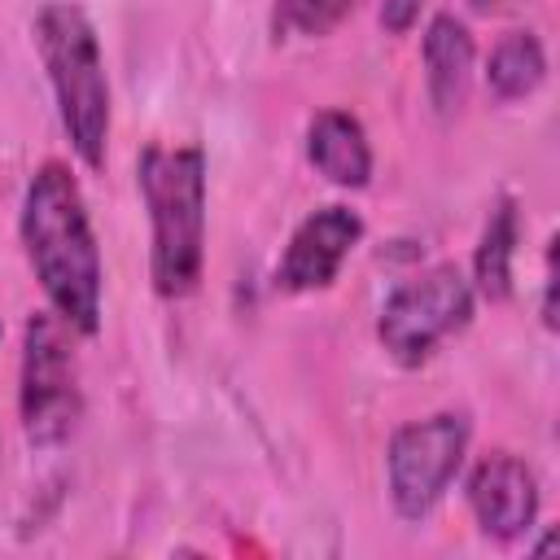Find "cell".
<instances>
[{
    "label": "cell",
    "instance_id": "obj_12",
    "mask_svg": "<svg viewBox=\"0 0 560 560\" xmlns=\"http://www.w3.org/2000/svg\"><path fill=\"white\" fill-rule=\"evenodd\" d=\"M547 79V52L534 31H508L486 61V88L499 101H521Z\"/></svg>",
    "mask_w": 560,
    "mask_h": 560
},
{
    "label": "cell",
    "instance_id": "obj_15",
    "mask_svg": "<svg viewBox=\"0 0 560 560\" xmlns=\"http://www.w3.org/2000/svg\"><path fill=\"white\" fill-rule=\"evenodd\" d=\"M542 324L556 328V241L547 249V271H542Z\"/></svg>",
    "mask_w": 560,
    "mask_h": 560
},
{
    "label": "cell",
    "instance_id": "obj_7",
    "mask_svg": "<svg viewBox=\"0 0 560 560\" xmlns=\"http://www.w3.org/2000/svg\"><path fill=\"white\" fill-rule=\"evenodd\" d=\"M468 508L486 538L516 542L538 521V477L512 451H490L468 472Z\"/></svg>",
    "mask_w": 560,
    "mask_h": 560
},
{
    "label": "cell",
    "instance_id": "obj_5",
    "mask_svg": "<svg viewBox=\"0 0 560 560\" xmlns=\"http://www.w3.org/2000/svg\"><path fill=\"white\" fill-rule=\"evenodd\" d=\"M468 319H472V280L455 262H438L402 280L385 298L376 315V337L398 368H420Z\"/></svg>",
    "mask_w": 560,
    "mask_h": 560
},
{
    "label": "cell",
    "instance_id": "obj_1",
    "mask_svg": "<svg viewBox=\"0 0 560 560\" xmlns=\"http://www.w3.org/2000/svg\"><path fill=\"white\" fill-rule=\"evenodd\" d=\"M22 249L26 262L48 298V306L83 337H96L101 328V249L88 219V201L70 166L44 162L22 197Z\"/></svg>",
    "mask_w": 560,
    "mask_h": 560
},
{
    "label": "cell",
    "instance_id": "obj_2",
    "mask_svg": "<svg viewBox=\"0 0 560 560\" xmlns=\"http://www.w3.org/2000/svg\"><path fill=\"white\" fill-rule=\"evenodd\" d=\"M136 184L149 210V276L158 298H188L206 267V153L197 144H144Z\"/></svg>",
    "mask_w": 560,
    "mask_h": 560
},
{
    "label": "cell",
    "instance_id": "obj_10",
    "mask_svg": "<svg viewBox=\"0 0 560 560\" xmlns=\"http://www.w3.org/2000/svg\"><path fill=\"white\" fill-rule=\"evenodd\" d=\"M311 166L337 188H363L372 179V144L350 109H319L306 127Z\"/></svg>",
    "mask_w": 560,
    "mask_h": 560
},
{
    "label": "cell",
    "instance_id": "obj_3",
    "mask_svg": "<svg viewBox=\"0 0 560 560\" xmlns=\"http://www.w3.org/2000/svg\"><path fill=\"white\" fill-rule=\"evenodd\" d=\"M31 35H35L39 61L48 70L70 149L79 153V162L88 171H101L105 149H109V79H105L96 26L88 22V13L79 4L48 0L35 13Z\"/></svg>",
    "mask_w": 560,
    "mask_h": 560
},
{
    "label": "cell",
    "instance_id": "obj_13",
    "mask_svg": "<svg viewBox=\"0 0 560 560\" xmlns=\"http://www.w3.org/2000/svg\"><path fill=\"white\" fill-rule=\"evenodd\" d=\"M359 0H280L276 4V35H306L319 39L332 26H341Z\"/></svg>",
    "mask_w": 560,
    "mask_h": 560
},
{
    "label": "cell",
    "instance_id": "obj_6",
    "mask_svg": "<svg viewBox=\"0 0 560 560\" xmlns=\"http://www.w3.org/2000/svg\"><path fill=\"white\" fill-rule=\"evenodd\" d=\"M468 438L472 424L464 411H438L394 429L385 451V472H389V503L402 521H424L442 503L468 455Z\"/></svg>",
    "mask_w": 560,
    "mask_h": 560
},
{
    "label": "cell",
    "instance_id": "obj_8",
    "mask_svg": "<svg viewBox=\"0 0 560 560\" xmlns=\"http://www.w3.org/2000/svg\"><path fill=\"white\" fill-rule=\"evenodd\" d=\"M359 236H363V219L350 206H319L293 228L276 267V284L289 293L328 289L341 262L350 258V249L359 245Z\"/></svg>",
    "mask_w": 560,
    "mask_h": 560
},
{
    "label": "cell",
    "instance_id": "obj_14",
    "mask_svg": "<svg viewBox=\"0 0 560 560\" xmlns=\"http://www.w3.org/2000/svg\"><path fill=\"white\" fill-rule=\"evenodd\" d=\"M420 9H424V0H381V26L389 35H407L416 26Z\"/></svg>",
    "mask_w": 560,
    "mask_h": 560
},
{
    "label": "cell",
    "instance_id": "obj_11",
    "mask_svg": "<svg viewBox=\"0 0 560 560\" xmlns=\"http://www.w3.org/2000/svg\"><path fill=\"white\" fill-rule=\"evenodd\" d=\"M516 232H521L516 201L512 197H499L494 210H490V219H486V228H481L477 254H472V293H481L486 302H508L512 298Z\"/></svg>",
    "mask_w": 560,
    "mask_h": 560
},
{
    "label": "cell",
    "instance_id": "obj_9",
    "mask_svg": "<svg viewBox=\"0 0 560 560\" xmlns=\"http://www.w3.org/2000/svg\"><path fill=\"white\" fill-rule=\"evenodd\" d=\"M424 88H429V105L438 118H455L459 105L468 101V83H472V35L455 13H438L424 26Z\"/></svg>",
    "mask_w": 560,
    "mask_h": 560
},
{
    "label": "cell",
    "instance_id": "obj_4",
    "mask_svg": "<svg viewBox=\"0 0 560 560\" xmlns=\"http://www.w3.org/2000/svg\"><path fill=\"white\" fill-rule=\"evenodd\" d=\"M18 411L31 446H61L83 416V394L70 354V324L57 311H35L26 319Z\"/></svg>",
    "mask_w": 560,
    "mask_h": 560
},
{
    "label": "cell",
    "instance_id": "obj_16",
    "mask_svg": "<svg viewBox=\"0 0 560 560\" xmlns=\"http://www.w3.org/2000/svg\"><path fill=\"white\" fill-rule=\"evenodd\" d=\"M477 13H490V9H499V4H508V0H468Z\"/></svg>",
    "mask_w": 560,
    "mask_h": 560
}]
</instances>
